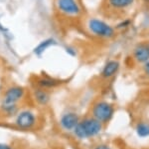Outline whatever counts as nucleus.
Segmentation results:
<instances>
[{
  "label": "nucleus",
  "instance_id": "nucleus-1",
  "mask_svg": "<svg viewBox=\"0 0 149 149\" xmlns=\"http://www.w3.org/2000/svg\"><path fill=\"white\" fill-rule=\"evenodd\" d=\"M102 130V123L93 117H86L80 120L79 124L74 129V135L78 139H90L95 137Z\"/></svg>",
  "mask_w": 149,
  "mask_h": 149
},
{
  "label": "nucleus",
  "instance_id": "nucleus-2",
  "mask_svg": "<svg viewBox=\"0 0 149 149\" xmlns=\"http://www.w3.org/2000/svg\"><path fill=\"white\" fill-rule=\"evenodd\" d=\"M25 94L26 90L21 86L14 85L7 88L3 94V97H2L0 108L18 106L21 100L25 97Z\"/></svg>",
  "mask_w": 149,
  "mask_h": 149
},
{
  "label": "nucleus",
  "instance_id": "nucleus-3",
  "mask_svg": "<svg viewBox=\"0 0 149 149\" xmlns=\"http://www.w3.org/2000/svg\"><path fill=\"white\" fill-rule=\"evenodd\" d=\"M92 115L93 118L98 120L100 123H107L113 117L114 107L109 102L100 100L93 104L92 108Z\"/></svg>",
  "mask_w": 149,
  "mask_h": 149
},
{
  "label": "nucleus",
  "instance_id": "nucleus-4",
  "mask_svg": "<svg viewBox=\"0 0 149 149\" xmlns=\"http://www.w3.org/2000/svg\"><path fill=\"white\" fill-rule=\"evenodd\" d=\"M38 118L37 115H36L32 110L29 109H24L19 111L15 116L14 119V124L16 127L23 130H29V129H32L37 125Z\"/></svg>",
  "mask_w": 149,
  "mask_h": 149
},
{
  "label": "nucleus",
  "instance_id": "nucleus-5",
  "mask_svg": "<svg viewBox=\"0 0 149 149\" xmlns=\"http://www.w3.org/2000/svg\"><path fill=\"white\" fill-rule=\"evenodd\" d=\"M88 28L95 35L103 38H110L114 34V29L107 23L98 19H92L88 22Z\"/></svg>",
  "mask_w": 149,
  "mask_h": 149
},
{
  "label": "nucleus",
  "instance_id": "nucleus-6",
  "mask_svg": "<svg viewBox=\"0 0 149 149\" xmlns=\"http://www.w3.org/2000/svg\"><path fill=\"white\" fill-rule=\"evenodd\" d=\"M59 10L68 16H77L81 13V8L77 0H57Z\"/></svg>",
  "mask_w": 149,
  "mask_h": 149
},
{
  "label": "nucleus",
  "instance_id": "nucleus-7",
  "mask_svg": "<svg viewBox=\"0 0 149 149\" xmlns=\"http://www.w3.org/2000/svg\"><path fill=\"white\" fill-rule=\"evenodd\" d=\"M79 122H80L79 115L74 112L69 111L62 115L61 119H60V125L66 131H74Z\"/></svg>",
  "mask_w": 149,
  "mask_h": 149
},
{
  "label": "nucleus",
  "instance_id": "nucleus-8",
  "mask_svg": "<svg viewBox=\"0 0 149 149\" xmlns=\"http://www.w3.org/2000/svg\"><path fill=\"white\" fill-rule=\"evenodd\" d=\"M33 98H34L35 103L39 106H46L51 100V95L48 92V90L37 87L33 91Z\"/></svg>",
  "mask_w": 149,
  "mask_h": 149
},
{
  "label": "nucleus",
  "instance_id": "nucleus-9",
  "mask_svg": "<svg viewBox=\"0 0 149 149\" xmlns=\"http://www.w3.org/2000/svg\"><path fill=\"white\" fill-rule=\"evenodd\" d=\"M133 56L139 63H146L149 61V48L148 45L139 44L133 50Z\"/></svg>",
  "mask_w": 149,
  "mask_h": 149
},
{
  "label": "nucleus",
  "instance_id": "nucleus-10",
  "mask_svg": "<svg viewBox=\"0 0 149 149\" xmlns=\"http://www.w3.org/2000/svg\"><path fill=\"white\" fill-rule=\"evenodd\" d=\"M119 62L116 60H109L104 66H103L102 70V76L104 79H109L113 77L115 74L117 73V71L119 70Z\"/></svg>",
  "mask_w": 149,
  "mask_h": 149
},
{
  "label": "nucleus",
  "instance_id": "nucleus-11",
  "mask_svg": "<svg viewBox=\"0 0 149 149\" xmlns=\"http://www.w3.org/2000/svg\"><path fill=\"white\" fill-rule=\"evenodd\" d=\"M60 84V81L50 76H41L37 80V87L45 90H50L52 88L57 87Z\"/></svg>",
  "mask_w": 149,
  "mask_h": 149
},
{
  "label": "nucleus",
  "instance_id": "nucleus-12",
  "mask_svg": "<svg viewBox=\"0 0 149 149\" xmlns=\"http://www.w3.org/2000/svg\"><path fill=\"white\" fill-rule=\"evenodd\" d=\"M135 132L137 136L141 138H146L149 136V123L147 122H138L135 126Z\"/></svg>",
  "mask_w": 149,
  "mask_h": 149
},
{
  "label": "nucleus",
  "instance_id": "nucleus-13",
  "mask_svg": "<svg viewBox=\"0 0 149 149\" xmlns=\"http://www.w3.org/2000/svg\"><path fill=\"white\" fill-rule=\"evenodd\" d=\"M134 0H109V5L116 9H122L130 6Z\"/></svg>",
  "mask_w": 149,
  "mask_h": 149
},
{
  "label": "nucleus",
  "instance_id": "nucleus-14",
  "mask_svg": "<svg viewBox=\"0 0 149 149\" xmlns=\"http://www.w3.org/2000/svg\"><path fill=\"white\" fill-rule=\"evenodd\" d=\"M55 43H56V42H55V40L53 39V38H49V39L41 42L40 44L35 48V50H34L35 54L36 55H42L43 52H44L48 47H50L51 45L55 44Z\"/></svg>",
  "mask_w": 149,
  "mask_h": 149
},
{
  "label": "nucleus",
  "instance_id": "nucleus-15",
  "mask_svg": "<svg viewBox=\"0 0 149 149\" xmlns=\"http://www.w3.org/2000/svg\"><path fill=\"white\" fill-rule=\"evenodd\" d=\"M93 149H111V148L109 145H107V144H98Z\"/></svg>",
  "mask_w": 149,
  "mask_h": 149
},
{
  "label": "nucleus",
  "instance_id": "nucleus-16",
  "mask_svg": "<svg viewBox=\"0 0 149 149\" xmlns=\"http://www.w3.org/2000/svg\"><path fill=\"white\" fill-rule=\"evenodd\" d=\"M0 149H14L11 145L6 143H0Z\"/></svg>",
  "mask_w": 149,
  "mask_h": 149
},
{
  "label": "nucleus",
  "instance_id": "nucleus-17",
  "mask_svg": "<svg viewBox=\"0 0 149 149\" xmlns=\"http://www.w3.org/2000/svg\"><path fill=\"white\" fill-rule=\"evenodd\" d=\"M144 71H145V73L149 76V61L144 63Z\"/></svg>",
  "mask_w": 149,
  "mask_h": 149
},
{
  "label": "nucleus",
  "instance_id": "nucleus-18",
  "mask_svg": "<svg viewBox=\"0 0 149 149\" xmlns=\"http://www.w3.org/2000/svg\"><path fill=\"white\" fill-rule=\"evenodd\" d=\"M146 1H147V2H149V0H146Z\"/></svg>",
  "mask_w": 149,
  "mask_h": 149
},
{
  "label": "nucleus",
  "instance_id": "nucleus-19",
  "mask_svg": "<svg viewBox=\"0 0 149 149\" xmlns=\"http://www.w3.org/2000/svg\"><path fill=\"white\" fill-rule=\"evenodd\" d=\"M148 48H149V44H148Z\"/></svg>",
  "mask_w": 149,
  "mask_h": 149
}]
</instances>
